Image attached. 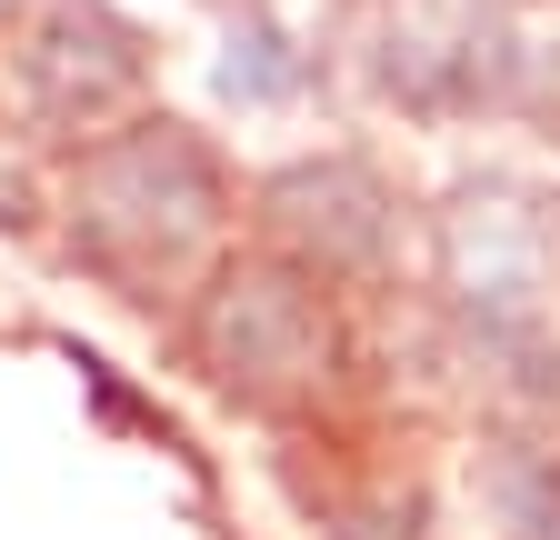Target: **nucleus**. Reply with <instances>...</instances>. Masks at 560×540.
<instances>
[{
	"mask_svg": "<svg viewBox=\"0 0 560 540\" xmlns=\"http://www.w3.org/2000/svg\"><path fill=\"white\" fill-rule=\"evenodd\" d=\"M50 211H60V250L101 291L151 310V301H190L200 270L221 260V240L241 221V171L221 161V141L200 120L140 110L70 151Z\"/></svg>",
	"mask_w": 560,
	"mask_h": 540,
	"instance_id": "nucleus-1",
	"label": "nucleus"
},
{
	"mask_svg": "<svg viewBox=\"0 0 560 540\" xmlns=\"http://www.w3.org/2000/svg\"><path fill=\"white\" fill-rule=\"evenodd\" d=\"M550 240H560V211L521 171H470L431 211V281H441V310H451V341H460V361H480V380L501 400H521V411H540L560 390Z\"/></svg>",
	"mask_w": 560,
	"mask_h": 540,
	"instance_id": "nucleus-2",
	"label": "nucleus"
},
{
	"mask_svg": "<svg viewBox=\"0 0 560 540\" xmlns=\"http://www.w3.org/2000/svg\"><path fill=\"white\" fill-rule=\"evenodd\" d=\"M180 361L250 421H301L350 380V310L280 250H221L180 301Z\"/></svg>",
	"mask_w": 560,
	"mask_h": 540,
	"instance_id": "nucleus-3",
	"label": "nucleus"
},
{
	"mask_svg": "<svg viewBox=\"0 0 560 540\" xmlns=\"http://www.w3.org/2000/svg\"><path fill=\"white\" fill-rule=\"evenodd\" d=\"M11 110L40 141H101L151 110V31L120 0H40L11 40Z\"/></svg>",
	"mask_w": 560,
	"mask_h": 540,
	"instance_id": "nucleus-4",
	"label": "nucleus"
},
{
	"mask_svg": "<svg viewBox=\"0 0 560 540\" xmlns=\"http://www.w3.org/2000/svg\"><path fill=\"white\" fill-rule=\"evenodd\" d=\"M250 231L330 291H371L400 260V190L371 151H291L250 180Z\"/></svg>",
	"mask_w": 560,
	"mask_h": 540,
	"instance_id": "nucleus-5",
	"label": "nucleus"
},
{
	"mask_svg": "<svg viewBox=\"0 0 560 540\" xmlns=\"http://www.w3.org/2000/svg\"><path fill=\"white\" fill-rule=\"evenodd\" d=\"M361 71L400 120L451 130V120H480V110H511L521 31H511L501 0H400V11H381Z\"/></svg>",
	"mask_w": 560,
	"mask_h": 540,
	"instance_id": "nucleus-6",
	"label": "nucleus"
},
{
	"mask_svg": "<svg viewBox=\"0 0 560 540\" xmlns=\"http://www.w3.org/2000/svg\"><path fill=\"white\" fill-rule=\"evenodd\" d=\"M311 81H320L311 40L270 0H241L231 31H221V101L231 110H291V101H311Z\"/></svg>",
	"mask_w": 560,
	"mask_h": 540,
	"instance_id": "nucleus-7",
	"label": "nucleus"
},
{
	"mask_svg": "<svg viewBox=\"0 0 560 540\" xmlns=\"http://www.w3.org/2000/svg\"><path fill=\"white\" fill-rule=\"evenodd\" d=\"M480 510L501 540H560V450L530 431H501L480 450Z\"/></svg>",
	"mask_w": 560,
	"mask_h": 540,
	"instance_id": "nucleus-8",
	"label": "nucleus"
},
{
	"mask_svg": "<svg viewBox=\"0 0 560 540\" xmlns=\"http://www.w3.org/2000/svg\"><path fill=\"white\" fill-rule=\"evenodd\" d=\"M320 540H441V520H431V491L381 481V491L330 501V510H320Z\"/></svg>",
	"mask_w": 560,
	"mask_h": 540,
	"instance_id": "nucleus-9",
	"label": "nucleus"
},
{
	"mask_svg": "<svg viewBox=\"0 0 560 540\" xmlns=\"http://www.w3.org/2000/svg\"><path fill=\"white\" fill-rule=\"evenodd\" d=\"M31 11H40V0H0V31H11V40H21V21H31Z\"/></svg>",
	"mask_w": 560,
	"mask_h": 540,
	"instance_id": "nucleus-10",
	"label": "nucleus"
},
{
	"mask_svg": "<svg viewBox=\"0 0 560 540\" xmlns=\"http://www.w3.org/2000/svg\"><path fill=\"white\" fill-rule=\"evenodd\" d=\"M361 11H400V0H361Z\"/></svg>",
	"mask_w": 560,
	"mask_h": 540,
	"instance_id": "nucleus-11",
	"label": "nucleus"
}]
</instances>
